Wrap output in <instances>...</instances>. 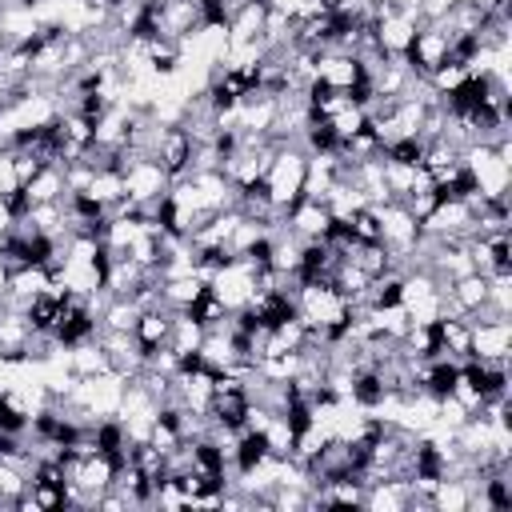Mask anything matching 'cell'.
<instances>
[{
	"label": "cell",
	"instance_id": "cell-8",
	"mask_svg": "<svg viewBox=\"0 0 512 512\" xmlns=\"http://www.w3.org/2000/svg\"><path fill=\"white\" fill-rule=\"evenodd\" d=\"M200 340H204V324L192 320L188 312H176V316H172V328H168V348L184 360V356H196Z\"/></svg>",
	"mask_w": 512,
	"mask_h": 512
},
{
	"label": "cell",
	"instance_id": "cell-11",
	"mask_svg": "<svg viewBox=\"0 0 512 512\" xmlns=\"http://www.w3.org/2000/svg\"><path fill=\"white\" fill-rule=\"evenodd\" d=\"M0 100H4V84H0Z\"/></svg>",
	"mask_w": 512,
	"mask_h": 512
},
{
	"label": "cell",
	"instance_id": "cell-9",
	"mask_svg": "<svg viewBox=\"0 0 512 512\" xmlns=\"http://www.w3.org/2000/svg\"><path fill=\"white\" fill-rule=\"evenodd\" d=\"M12 208H8V196H0V236H8V228H12Z\"/></svg>",
	"mask_w": 512,
	"mask_h": 512
},
{
	"label": "cell",
	"instance_id": "cell-4",
	"mask_svg": "<svg viewBox=\"0 0 512 512\" xmlns=\"http://www.w3.org/2000/svg\"><path fill=\"white\" fill-rule=\"evenodd\" d=\"M96 340H100V348H104V356H108V364H112L116 376L132 380V376L144 368V348L136 344L132 332H120V328H96Z\"/></svg>",
	"mask_w": 512,
	"mask_h": 512
},
{
	"label": "cell",
	"instance_id": "cell-5",
	"mask_svg": "<svg viewBox=\"0 0 512 512\" xmlns=\"http://www.w3.org/2000/svg\"><path fill=\"white\" fill-rule=\"evenodd\" d=\"M284 224H288L300 240H324V232H328V224H332V212H328L320 200L300 196V200L284 212Z\"/></svg>",
	"mask_w": 512,
	"mask_h": 512
},
{
	"label": "cell",
	"instance_id": "cell-6",
	"mask_svg": "<svg viewBox=\"0 0 512 512\" xmlns=\"http://www.w3.org/2000/svg\"><path fill=\"white\" fill-rule=\"evenodd\" d=\"M156 160H160V168H164L172 180L184 176V172H188V160H192V136H188L180 124H168L164 136H160Z\"/></svg>",
	"mask_w": 512,
	"mask_h": 512
},
{
	"label": "cell",
	"instance_id": "cell-7",
	"mask_svg": "<svg viewBox=\"0 0 512 512\" xmlns=\"http://www.w3.org/2000/svg\"><path fill=\"white\" fill-rule=\"evenodd\" d=\"M24 196H28V204H56V200H64V168L60 164H44L24 188H20Z\"/></svg>",
	"mask_w": 512,
	"mask_h": 512
},
{
	"label": "cell",
	"instance_id": "cell-2",
	"mask_svg": "<svg viewBox=\"0 0 512 512\" xmlns=\"http://www.w3.org/2000/svg\"><path fill=\"white\" fill-rule=\"evenodd\" d=\"M464 168L472 176V188L480 196H508V184H512V160L500 156L492 144H472L464 148Z\"/></svg>",
	"mask_w": 512,
	"mask_h": 512
},
{
	"label": "cell",
	"instance_id": "cell-3",
	"mask_svg": "<svg viewBox=\"0 0 512 512\" xmlns=\"http://www.w3.org/2000/svg\"><path fill=\"white\" fill-rule=\"evenodd\" d=\"M512 352V320H476L468 332V360H508Z\"/></svg>",
	"mask_w": 512,
	"mask_h": 512
},
{
	"label": "cell",
	"instance_id": "cell-10",
	"mask_svg": "<svg viewBox=\"0 0 512 512\" xmlns=\"http://www.w3.org/2000/svg\"><path fill=\"white\" fill-rule=\"evenodd\" d=\"M0 48H8V36H4V20H0Z\"/></svg>",
	"mask_w": 512,
	"mask_h": 512
},
{
	"label": "cell",
	"instance_id": "cell-1",
	"mask_svg": "<svg viewBox=\"0 0 512 512\" xmlns=\"http://www.w3.org/2000/svg\"><path fill=\"white\" fill-rule=\"evenodd\" d=\"M304 164H308V152L300 144H276V156L264 172V184L284 212L304 196Z\"/></svg>",
	"mask_w": 512,
	"mask_h": 512
}]
</instances>
